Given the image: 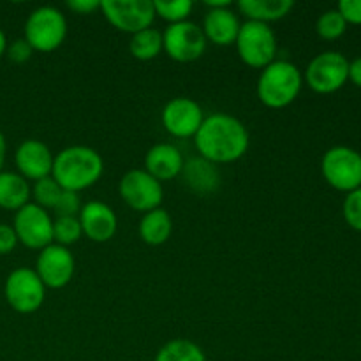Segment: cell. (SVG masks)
Returning a JSON list of instances; mask_svg holds the SVG:
<instances>
[{"mask_svg":"<svg viewBox=\"0 0 361 361\" xmlns=\"http://www.w3.org/2000/svg\"><path fill=\"white\" fill-rule=\"evenodd\" d=\"M194 4L190 0H154V9L155 16H159L161 20L168 21L169 25L182 23V21L189 20L190 13H192Z\"/></svg>","mask_w":361,"mask_h":361,"instance_id":"obj_25","label":"cell"},{"mask_svg":"<svg viewBox=\"0 0 361 361\" xmlns=\"http://www.w3.org/2000/svg\"><path fill=\"white\" fill-rule=\"evenodd\" d=\"M32 53H34V49L30 48V44H28L25 39H16V41H13L11 44H7L6 55L9 56L11 62L25 63L30 60Z\"/></svg>","mask_w":361,"mask_h":361,"instance_id":"obj_31","label":"cell"},{"mask_svg":"<svg viewBox=\"0 0 361 361\" xmlns=\"http://www.w3.org/2000/svg\"><path fill=\"white\" fill-rule=\"evenodd\" d=\"M162 127L173 137H194L203 123L204 115L201 106L194 99L175 97L162 109Z\"/></svg>","mask_w":361,"mask_h":361,"instance_id":"obj_14","label":"cell"},{"mask_svg":"<svg viewBox=\"0 0 361 361\" xmlns=\"http://www.w3.org/2000/svg\"><path fill=\"white\" fill-rule=\"evenodd\" d=\"M99 11L113 28L130 35L150 28L155 20L150 0H102Z\"/></svg>","mask_w":361,"mask_h":361,"instance_id":"obj_7","label":"cell"},{"mask_svg":"<svg viewBox=\"0 0 361 361\" xmlns=\"http://www.w3.org/2000/svg\"><path fill=\"white\" fill-rule=\"evenodd\" d=\"M137 233H140V238L147 245H164L173 233L171 215L164 208H155V210L147 212L141 217L140 226H137Z\"/></svg>","mask_w":361,"mask_h":361,"instance_id":"obj_21","label":"cell"},{"mask_svg":"<svg viewBox=\"0 0 361 361\" xmlns=\"http://www.w3.org/2000/svg\"><path fill=\"white\" fill-rule=\"evenodd\" d=\"M18 243L32 250H42L53 243V219L48 210L35 203L25 204L16 212L13 222Z\"/></svg>","mask_w":361,"mask_h":361,"instance_id":"obj_12","label":"cell"},{"mask_svg":"<svg viewBox=\"0 0 361 361\" xmlns=\"http://www.w3.org/2000/svg\"><path fill=\"white\" fill-rule=\"evenodd\" d=\"M342 215L349 228L361 233V187L345 196L344 204H342Z\"/></svg>","mask_w":361,"mask_h":361,"instance_id":"obj_29","label":"cell"},{"mask_svg":"<svg viewBox=\"0 0 361 361\" xmlns=\"http://www.w3.org/2000/svg\"><path fill=\"white\" fill-rule=\"evenodd\" d=\"M349 80L361 88V56L349 62Z\"/></svg>","mask_w":361,"mask_h":361,"instance_id":"obj_35","label":"cell"},{"mask_svg":"<svg viewBox=\"0 0 361 361\" xmlns=\"http://www.w3.org/2000/svg\"><path fill=\"white\" fill-rule=\"evenodd\" d=\"M154 361H207L203 349L187 338H175L162 345Z\"/></svg>","mask_w":361,"mask_h":361,"instance_id":"obj_24","label":"cell"},{"mask_svg":"<svg viewBox=\"0 0 361 361\" xmlns=\"http://www.w3.org/2000/svg\"><path fill=\"white\" fill-rule=\"evenodd\" d=\"M337 11L348 25H361V0H341Z\"/></svg>","mask_w":361,"mask_h":361,"instance_id":"obj_32","label":"cell"},{"mask_svg":"<svg viewBox=\"0 0 361 361\" xmlns=\"http://www.w3.org/2000/svg\"><path fill=\"white\" fill-rule=\"evenodd\" d=\"M6 152H7L6 137H4V134L0 133V173H2L4 162H6Z\"/></svg>","mask_w":361,"mask_h":361,"instance_id":"obj_36","label":"cell"},{"mask_svg":"<svg viewBox=\"0 0 361 361\" xmlns=\"http://www.w3.org/2000/svg\"><path fill=\"white\" fill-rule=\"evenodd\" d=\"M236 7L247 18V21H259L268 25L288 16L295 7V2L293 0H242Z\"/></svg>","mask_w":361,"mask_h":361,"instance_id":"obj_20","label":"cell"},{"mask_svg":"<svg viewBox=\"0 0 361 361\" xmlns=\"http://www.w3.org/2000/svg\"><path fill=\"white\" fill-rule=\"evenodd\" d=\"M102 171L104 161L97 150L74 145L55 155L51 176L62 187V190L81 192L95 185L101 180Z\"/></svg>","mask_w":361,"mask_h":361,"instance_id":"obj_2","label":"cell"},{"mask_svg":"<svg viewBox=\"0 0 361 361\" xmlns=\"http://www.w3.org/2000/svg\"><path fill=\"white\" fill-rule=\"evenodd\" d=\"M74 256L67 247L51 245L39 250L37 261H35V274L42 281L46 289H62L73 281Z\"/></svg>","mask_w":361,"mask_h":361,"instance_id":"obj_13","label":"cell"},{"mask_svg":"<svg viewBox=\"0 0 361 361\" xmlns=\"http://www.w3.org/2000/svg\"><path fill=\"white\" fill-rule=\"evenodd\" d=\"M81 231L88 240L95 243H106L116 235L118 219L113 208L102 201H88L81 207L80 215Z\"/></svg>","mask_w":361,"mask_h":361,"instance_id":"obj_16","label":"cell"},{"mask_svg":"<svg viewBox=\"0 0 361 361\" xmlns=\"http://www.w3.org/2000/svg\"><path fill=\"white\" fill-rule=\"evenodd\" d=\"M321 173L330 187L353 192L361 187V154L349 147L330 148L321 159Z\"/></svg>","mask_w":361,"mask_h":361,"instance_id":"obj_6","label":"cell"},{"mask_svg":"<svg viewBox=\"0 0 361 361\" xmlns=\"http://www.w3.org/2000/svg\"><path fill=\"white\" fill-rule=\"evenodd\" d=\"M183 164L185 161H183L182 152L171 143L154 145L145 155V171L161 183L175 180L176 176L182 175Z\"/></svg>","mask_w":361,"mask_h":361,"instance_id":"obj_18","label":"cell"},{"mask_svg":"<svg viewBox=\"0 0 361 361\" xmlns=\"http://www.w3.org/2000/svg\"><path fill=\"white\" fill-rule=\"evenodd\" d=\"M66 6L74 14H83V16H87V14H92L94 11H97L101 7V2H97V0H69V2H66Z\"/></svg>","mask_w":361,"mask_h":361,"instance_id":"obj_34","label":"cell"},{"mask_svg":"<svg viewBox=\"0 0 361 361\" xmlns=\"http://www.w3.org/2000/svg\"><path fill=\"white\" fill-rule=\"evenodd\" d=\"M194 145L200 157L212 164H231L247 154L250 136L242 120L228 113H214L204 116Z\"/></svg>","mask_w":361,"mask_h":361,"instance_id":"obj_1","label":"cell"},{"mask_svg":"<svg viewBox=\"0 0 361 361\" xmlns=\"http://www.w3.org/2000/svg\"><path fill=\"white\" fill-rule=\"evenodd\" d=\"M207 37L200 25L192 21L169 25L162 32V51L178 63L196 62L207 49Z\"/></svg>","mask_w":361,"mask_h":361,"instance_id":"obj_10","label":"cell"},{"mask_svg":"<svg viewBox=\"0 0 361 361\" xmlns=\"http://www.w3.org/2000/svg\"><path fill=\"white\" fill-rule=\"evenodd\" d=\"M349 80V60L341 51H323L314 56L305 71V81L316 94H334Z\"/></svg>","mask_w":361,"mask_h":361,"instance_id":"obj_8","label":"cell"},{"mask_svg":"<svg viewBox=\"0 0 361 361\" xmlns=\"http://www.w3.org/2000/svg\"><path fill=\"white\" fill-rule=\"evenodd\" d=\"M60 194H62V187L53 180V176H46V178L34 182L32 187V197L37 207L44 208V210H53L59 201Z\"/></svg>","mask_w":361,"mask_h":361,"instance_id":"obj_28","label":"cell"},{"mask_svg":"<svg viewBox=\"0 0 361 361\" xmlns=\"http://www.w3.org/2000/svg\"><path fill=\"white\" fill-rule=\"evenodd\" d=\"M53 161L55 155L51 154L49 147L39 140H25L14 154V162H16L18 175L23 176L25 180H37L51 176Z\"/></svg>","mask_w":361,"mask_h":361,"instance_id":"obj_15","label":"cell"},{"mask_svg":"<svg viewBox=\"0 0 361 361\" xmlns=\"http://www.w3.org/2000/svg\"><path fill=\"white\" fill-rule=\"evenodd\" d=\"M182 178L187 189L197 196H210L221 185V173L217 166L203 157H194L185 161L182 169Z\"/></svg>","mask_w":361,"mask_h":361,"instance_id":"obj_19","label":"cell"},{"mask_svg":"<svg viewBox=\"0 0 361 361\" xmlns=\"http://www.w3.org/2000/svg\"><path fill=\"white\" fill-rule=\"evenodd\" d=\"M32 187L27 180L18 173H0V208L18 212L25 204L30 203Z\"/></svg>","mask_w":361,"mask_h":361,"instance_id":"obj_22","label":"cell"},{"mask_svg":"<svg viewBox=\"0 0 361 361\" xmlns=\"http://www.w3.org/2000/svg\"><path fill=\"white\" fill-rule=\"evenodd\" d=\"M6 51H7V39H6V34L0 30V59L6 55Z\"/></svg>","mask_w":361,"mask_h":361,"instance_id":"obj_37","label":"cell"},{"mask_svg":"<svg viewBox=\"0 0 361 361\" xmlns=\"http://www.w3.org/2000/svg\"><path fill=\"white\" fill-rule=\"evenodd\" d=\"M18 245L16 233H14L13 226L0 224V256L13 252Z\"/></svg>","mask_w":361,"mask_h":361,"instance_id":"obj_33","label":"cell"},{"mask_svg":"<svg viewBox=\"0 0 361 361\" xmlns=\"http://www.w3.org/2000/svg\"><path fill=\"white\" fill-rule=\"evenodd\" d=\"M242 23L231 6L215 7L208 9L207 16L203 20V30L207 41H210L215 46H231L236 42L238 32Z\"/></svg>","mask_w":361,"mask_h":361,"instance_id":"obj_17","label":"cell"},{"mask_svg":"<svg viewBox=\"0 0 361 361\" xmlns=\"http://www.w3.org/2000/svg\"><path fill=\"white\" fill-rule=\"evenodd\" d=\"M53 210H55L56 217H78L81 212V203L78 192L62 190Z\"/></svg>","mask_w":361,"mask_h":361,"instance_id":"obj_30","label":"cell"},{"mask_svg":"<svg viewBox=\"0 0 361 361\" xmlns=\"http://www.w3.org/2000/svg\"><path fill=\"white\" fill-rule=\"evenodd\" d=\"M83 236L80 219L78 217H56L53 221V243L69 249Z\"/></svg>","mask_w":361,"mask_h":361,"instance_id":"obj_26","label":"cell"},{"mask_svg":"<svg viewBox=\"0 0 361 361\" xmlns=\"http://www.w3.org/2000/svg\"><path fill=\"white\" fill-rule=\"evenodd\" d=\"M118 194L127 207L147 214L155 208H161L164 189L162 183L148 175L145 169H130L120 178Z\"/></svg>","mask_w":361,"mask_h":361,"instance_id":"obj_11","label":"cell"},{"mask_svg":"<svg viewBox=\"0 0 361 361\" xmlns=\"http://www.w3.org/2000/svg\"><path fill=\"white\" fill-rule=\"evenodd\" d=\"M303 87V74L289 60H274L257 80V99L270 109L288 108L296 101Z\"/></svg>","mask_w":361,"mask_h":361,"instance_id":"obj_3","label":"cell"},{"mask_svg":"<svg viewBox=\"0 0 361 361\" xmlns=\"http://www.w3.org/2000/svg\"><path fill=\"white\" fill-rule=\"evenodd\" d=\"M67 37L66 14L51 6L32 11L25 21V41L34 51L51 53L63 44Z\"/></svg>","mask_w":361,"mask_h":361,"instance_id":"obj_4","label":"cell"},{"mask_svg":"<svg viewBox=\"0 0 361 361\" xmlns=\"http://www.w3.org/2000/svg\"><path fill=\"white\" fill-rule=\"evenodd\" d=\"M348 30V23L342 18V14L337 9H328L317 18L316 32L321 39L324 41H335V39L342 37Z\"/></svg>","mask_w":361,"mask_h":361,"instance_id":"obj_27","label":"cell"},{"mask_svg":"<svg viewBox=\"0 0 361 361\" xmlns=\"http://www.w3.org/2000/svg\"><path fill=\"white\" fill-rule=\"evenodd\" d=\"M130 55L141 62H148L161 55L162 51V32L155 28H145L130 37L129 42Z\"/></svg>","mask_w":361,"mask_h":361,"instance_id":"obj_23","label":"cell"},{"mask_svg":"<svg viewBox=\"0 0 361 361\" xmlns=\"http://www.w3.org/2000/svg\"><path fill=\"white\" fill-rule=\"evenodd\" d=\"M236 51L242 62L252 69H261L277 60V35L274 28L259 21L242 23L236 37Z\"/></svg>","mask_w":361,"mask_h":361,"instance_id":"obj_5","label":"cell"},{"mask_svg":"<svg viewBox=\"0 0 361 361\" xmlns=\"http://www.w3.org/2000/svg\"><path fill=\"white\" fill-rule=\"evenodd\" d=\"M4 296L11 309L16 310L18 314H34L44 303L46 288L35 270L16 268L7 277Z\"/></svg>","mask_w":361,"mask_h":361,"instance_id":"obj_9","label":"cell"}]
</instances>
